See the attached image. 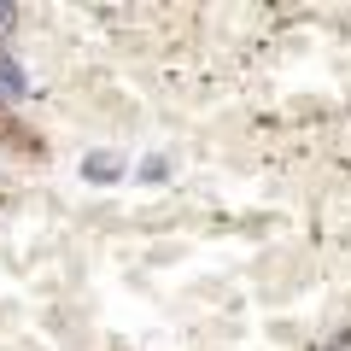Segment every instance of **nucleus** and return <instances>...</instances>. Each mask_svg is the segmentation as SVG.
Wrapping results in <instances>:
<instances>
[{"instance_id": "1", "label": "nucleus", "mask_w": 351, "mask_h": 351, "mask_svg": "<svg viewBox=\"0 0 351 351\" xmlns=\"http://www.w3.org/2000/svg\"><path fill=\"white\" fill-rule=\"evenodd\" d=\"M0 100H29V76L18 71V59L0 47Z\"/></svg>"}, {"instance_id": "2", "label": "nucleus", "mask_w": 351, "mask_h": 351, "mask_svg": "<svg viewBox=\"0 0 351 351\" xmlns=\"http://www.w3.org/2000/svg\"><path fill=\"white\" fill-rule=\"evenodd\" d=\"M82 176H88V182H117V176H123V158H117V152H88Z\"/></svg>"}, {"instance_id": "3", "label": "nucleus", "mask_w": 351, "mask_h": 351, "mask_svg": "<svg viewBox=\"0 0 351 351\" xmlns=\"http://www.w3.org/2000/svg\"><path fill=\"white\" fill-rule=\"evenodd\" d=\"M12 24H18V6H6V0H0V36H12Z\"/></svg>"}]
</instances>
